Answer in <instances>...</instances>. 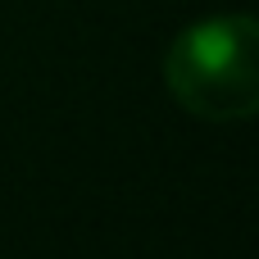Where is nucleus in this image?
Here are the masks:
<instances>
[{"mask_svg":"<svg viewBox=\"0 0 259 259\" xmlns=\"http://www.w3.org/2000/svg\"><path fill=\"white\" fill-rule=\"evenodd\" d=\"M168 96L205 123H246L259 109V27L246 9L182 27L164 50Z\"/></svg>","mask_w":259,"mask_h":259,"instance_id":"obj_1","label":"nucleus"}]
</instances>
